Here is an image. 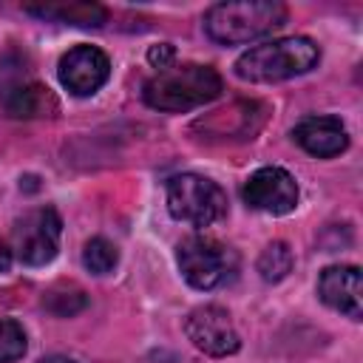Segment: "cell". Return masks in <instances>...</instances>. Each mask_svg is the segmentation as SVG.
I'll list each match as a JSON object with an SVG mask.
<instances>
[{
    "label": "cell",
    "mask_w": 363,
    "mask_h": 363,
    "mask_svg": "<svg viewBox=\"0 0 363 363\" xmlns=\"http://www.w3.org/2000/svg\"><path fill=\"white\" fill-rule=\"evenodd\" d=\"M3 111L14 119H40L57 113V96L37 79H14L0 91Z\"/></svg>",
    "instance_id": "7c38bea8"
},
{
    "label": "cell",
    "mask_w": 363,
    "mask_h": 363,
    "mask_svg": "<svg viewBox=\"0 0 363 363\" xmlns=\"http://www.w3.org/2000/svg\"><path fill=\"white\" fill-rule=\"evenodd\" d=\"M184 332H187V340L199 352L213 354V357H227V354L238 352V346H241V337H238L230 315L221 306L193 309L184 320Z\"/></svg>",
    "instance_id": "52a82bcc"
},
{
    "label": "cell",
    "mask_w": 363,
    "mask_h": 363,
    "mask_svg": "<svg viewBox=\"0 0 363 363\" xmlns=\"http://www.w3.org/2000/svg\"><path fill=\"white\" fill-rule=\"evenodd\" d=\"M57 74L62 88H68L74 96H91L108 82L111 60L105 57V51L94 45H77L68 54H62Z\"/></svg>",
    "instance_id": "9c48e42d"
},
{
    "label": "cell",
    "mask_w": 363,
    "mask_h": 363,
    "mask_svg": "<svg viewBox=\"0 0 363 363\" xmlns=\"http://www.w3.org/2000/svg\"><path fill=\"white\" fill-rule=\"evenodd\" d=\"M292 136L306 153H312L318 159L337 156L349 145V133L337 116H306L303 122L295 125Z\"/></svg>",
    "instance_id": "4fadbf2b"
},
{
    "label": "cell",
    "mask_w": 363,
    "mask_h": 363,
    "mask_svg": "<svg viewBox=\"0 0 363 363\" xmlns=\"http://www.w3.org/2000/svg\"><path fill=\"white\" fill-rule=\"evenodd\" d=\"M244 201L252 210L269 213V216H284L289 210H295L298 204V184L295 179L284 170V167H261L255 170L247 184H244Z\"/></svg>",
    "instance_id": "ba28073f"
},
{
    "label": "cell",
    "mask_w": 363,
    "mask_h": 363,
    "mask_svg": "<svg viewBox=\"0 0 363 363\" xmlns=\"http://www.w3.org/2000/svg\"><path fill=\"white\" fill-rule=\"evenodd\" d=\"M119 261L116 247L108 238H91L82 250V264L94 272V275H108Z\"/></svg>",
    "instance_id": "e0dca14e"
},
{
    "label": "cell",
    "mask_w": 363,
    "mask_h": 363,
    "mask_svg": "<svg viewBox=\"0 0 363 363\" xmlns=\"http://www.w3.org/2000/svg\"><path fill=\"white\" fill-rule=\"evenodd\" d=\"M176 258H179V269H182L184 281L196 289L224 286L238 272V255L227 244L207 238V235L184 238L179 244Z\"/></svg>",
    "instance_id": "5b68a950"
},
{
    "label": "cell",
    "mask_w": 363,
    "mask_h": 363,
    "mask_svg": "<svg viewBox=\"0 0 363 363\" xmlns=\"http://www.w3.org/2000/svg\"><path fill=\"white\" fill-rule=\"evenodd\" d=\"M60 233H62V221L57 210L51 207L28 210L23 218H17L11 230V255H17L28 267H43L57 255Z\"/></svg>",
    "instance_id": "8992f818"
},
{
    "label": "cell",
    "mask_w": 363,
    "mask_h": 363,
    "mask_svg": "<svg viewBox=\"0 0 363 363\" xmlns=\"http://www.w3.org/2000/svg\"><path fill=\"white\" fill-rule=\"evenodd\" d=\"M221 77L210 65H173L167 71H159L145 82V102L156 111H193L204 102H213L221 94Z\"/></svg>",
    "instance_id": "3957f363"
},
{
    "label": "cell",
    "mask_w": 363,
    "mask_h": 363,
    "mask_svg": "<svg viewBox=\"0 0 363 363\" xmlns=\"http://www.w3.org/2000/svg\"><path fill=\"white\" fill-rule=\"evenodd\" d=\"M258 272L264 281L278 284L292 272V250L284 241H272L264 247V252L258 255Z\"/></svg>",
    "instance_id": "9a60e30c"
},
{
    "label": "cell",
    "mask_w": 363,
    "mask_h": 363,
    "mask_svg": "<svg viewBox=\"0 0 363 363\" xmlns=\"http://www.w3.org/2000/svg\"><path fill=\"white\" fill-rule=\"evenodd\" d=\"M9 267H11V247L0 238V272H9Z\"/></svg>",
    "instance_id": "ffe728a7"
},
{
    "label": "cell",
    "mask_w": 363,
    "mask_h": 363,
    "mask_svg": "<svg viewBox=\"0 0 363 363\" xmlns=\"http://www.w3.org/2000/svg\"><path fill=\"white\" fill-rule=\"evenodd\" d=\"M45 309L48 312H54V315H60V318H71V315H77L79 309H85V292L79 289V286H74V284H60V286H54L48 295H45Z\"/></svg>",
    "instance_id": "2e32d148"
},
{
    "label": "cell",
    "mask_w": 363,
    "mask_h": 363,
    "mask_svg": "<svg viewBox=\"0 0 363 363\" xmlns=\"http://www.w3.org/2000/svg\"><path fill=\"white\" fill-rule=\"evenodd\" d=\"M286 23V9L278 0H230L216 3L204 14V31L221 45H238L272 34Z\"/></svg>",
    "instance_id": "6da1fadb"
},
{
    "label": "cell",
    "mask_w": 363,
    "mask_h": 363,
    "mask_svg": "<svg viewBox=\"0 0 363 363\" xmlns=\"http://www.w3.org/2000/svg\"><path fill=\"white\" fill-rule=\"evenodd\" d=\"M26 11L34 14V17L65 23V26H77V28H99L108 20V11L99 3H85V0H71V3H28Z\"/></svg>",
    "instance_id": "5bb4252c"
},
{
    "label": "cell",
    "mask_w": 363,
    "mask_h": 363,
    "mask_svg": "<svg viewBox=\"0 0 363 363\" xmlns=\"http://www.w3.org/2000/svg\"><path fill=\"white\" fill-rule=\"evenodd\" d=\"M26 332L17 320H0V363H14L26 354Z\"/></svg>",
    "instance_id": "ac0fdd59"
},
{
    "label": "cell",
    "mask_w": 363,
    "mask_h": 363,
    "mask_svg": "<svg viewBox=\"0 0 363 363\" xmlns=\"http://www.w3.org/2000/svg\"><path fill=\"white\" fill-rule=\"evenodd\" d=\"M318 295L326 306L349 315L352 320H360L363 306H360V269L352 264H337L326 267L318 278Z\"/></svg>",
    "instance_id": "8fae6325"
},
{
    "label": "cell",
    "mask_w": 363,
    "mask_h": 363,
    "mask_svg": "<svg viewBox=\"0 0 363 363\" xmlns=\"http://www.w3.org/2000/svg\"><path fill=\"white\" fill-rule=\"evenodd\" d=\"M173 60H176V48L170 43H159V45H150L147 48V62L159 71H167L173 68Z\"/></svg>",
    "instance_id": "d6986e66"
},
{
    "label": "cell",
    "mask_w": 363,
    "mask_h": 363,
    "mask_svg": "<svg viewBox=\"0 0 363 363\" xmlns=\"http://www.w3.org/2000/svg\"><path fill=\"white\" fill-rule=\"evenodd\" d=\"M40 363H77V360H71V357H65V354H51V357H43Z\"/></svg>",
    "instance_id": "44dd1931"
},
{
    "label": "cell",
    "mask_w": 363,
    "mask_h": 363,
    "mask_svg": "<svg viewBox=\"0 0 363 363\" xmlns=\"http://www.w3.org/2000/svg\"><path fill=\"white\" fill-rule=\"evenodd\" d=\"M167 210L176 221L210 227L227 216V196L213 179L182 173L167 182Z\"/></svg>",
    "instance_id": "277c9868"
},
{
    "label": "cell",
    "mask_w": 363,
    "mask_h": 363,
    "mask_svg": "<svg viewBox=\"0 0 363 363\" xmlns=\"http://www.w3.org/2000/svg\"><path fill=\"white\" fill-rule=\"evenodd\" d=\"M320 60V48L309 37H284L252 45L235 60V77L247 82H281L312 71Z\"/></svg>",
    "instance_id": "7a4b0ae2"
},
{
    "label": "cell",
    "mask_w": 363,
    "mask_h": 363,
    "mask_svg": "<svg viewBox=\"0 0 363 363\" xmlns=\"http://www.w3.org/2000/svg\"><path fill=\"white\" fill-rule=\"evenodd\" d=\"M264 111L267 108L258 102H235L230 108L213 111L210 116H201L193 128L218 139H252V133L264 125Z\"/></svg>",
    "instance_id": "30bf717a"
}]
</instances>
